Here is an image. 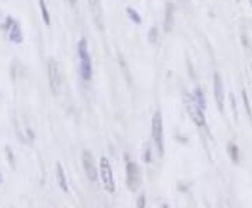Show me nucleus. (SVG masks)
Listing matches in <instances>:
<instances>
[{"instance_id":"obj_11","label":"nucleus","mask_w":252,"mask_h":208,"mask_svg":"<svg viewBox=\"0 0 252 208\" xmlns=\"http://www.w3.org/2000/svg\"><path fill=\"white\" fill-rule=\"evenodd\" d=\"M56 179H58V184L59 187L62 189L64 193L69 191V186H67V179H66V174H64V169L61 163H56Z\"/></svg>"},{"instance_id":"obj_25","label":"nucleus","mask_w":252,"mask_h":208,"mask_svg":"<svg viewBox=\"0 0 252 208\" xmlns=\"http://www.w3.org/2000/svg\"><path fill=\"white\" fill-rule=\"evenodd\" d=\"M237 1H240V0H237Z\"/></svg>"},{"instance_id":"obj_14","label":"nucleus","mask_w":252,"mask_h":208,"mask_svg":"<svg viewBox=\"0 0 252 208\" xmlns=\"http://www.w3.org/2000/svg\"><path fill=\"white\" fill-rule=\"evenodd\" d=\"M38 3H39V10H41V14H42L44 23H45L46 26H51V16H49L48 7H46L45 0H38Z\"/></svg>"},{"instance_id":"obj_21","label":"nucleus","mask_w":252,"mask_h":208,"mask_svg":"<svg viewBox=\"0 0 252 208\" xmlns=\"http://www.w3.org/2000/svg\"><path fill=\"white\" fill-rule=\"evenodd\" d=\"M150 154H152V151H150V148H147L146 149V155H144V162L146 163H150Z\"/></svg>"},{"instance_id":"obj_15","label":"nucleus","mask_w":252,"mask_h":208,"mask_svg":"<svg viewBox=\"0 0 252 208\" xmlns=\"http://www.w3.org/2000/svg\"><path fill=\"white\" fill-rule=\"evenodd\" d=\"M193 97H195L196 103H198L202 109L206 110V99H205V94H203V91H202L200 87H196V89H195V91H193Z\"/></svg>"},{"instance_id":"obj_20","label":"nucleus","mask_w":252,"mask_h":208,"mask_svg":"<svg viewBox=\"0 0 252 208\" xmlns=\"http://www.w3.org/2000/svg\"><path fill=\"white\" fill-rule=\"evenodd\" d=\"M137 207H146V197H144L143 194L137 199V204H136Z\"/></svg>"},{"instance_id":"obj_3","label":"nucleus","mask_w":252,"mask_h":208,"mask_svg":"<svg viewBox=\"0 0 252 208\" xmlns=\"http://www.w3.org/2000/svg\"><path fill=\"white\" fill-rule=\"evenodd\" d=\"M152 138L160 156L164 155V129H162L161 111H156L152 118Z\"/></svg>"},{"instance_id":"obj_17","label":"nucleus","mask_w":252,"mask_h":208,"mask_svg":"<svg viewBox=\"0 0 252 208\" xmlns=\"http://www.w3.org/2000/svg\"><path fill=\"white\" fill-rule=\"evenodd\" d=\"M126 11H127L129 17H130V20H132L133 23H136V24H140V23H142V17H140V14H139V13H137L135 9H132V7H127V9H126Z\"/></svg>"},{"instance_id":"obj_24","label":"nucleus","mask_w":252,"mask_h":208,"mask_svg":"<svg viewBox=\"0 0 252 208\" xmlns=\"http://www.w3.org/2000/svg\"><path fill=\"white\" fill-rule=\"evenodd\" d=\"M251 4H252V0H251Z\"/></svg>"},{"instance_id":"obj_12","label":"nucleus","mask_w":252,"mask_h":208,"mask_svg":"<svg viewBox=\"0 0 252 208\" xmlns=\"http://www.w3.org/2000/svg\"><path fill=\"white\" fill-rule=\"evenodd\" d=\"M172 27H174V6L172 3H168L165 9V17H164V28L165 31H171Z\"/></svg>"},{"instance_id":"obj_4","label":"nucleus","mask_w":252,"mask_h":208,"mask_svg":"<svg viewBox=\"0 0 252 208\" xmlns=\"http://www.w3.org/2000/svg\"><path fill=\"white\" fill-rule=\"evenodd\" d=\"M48 79H49V86H51L52 93L55 96L59 94L61 87H62L63 75L61 65L58 64L55 59H49V62H48Z\"/></svg>"},{"instance_id":"obj_5","label":"nucleus","mask_w":252,"mask_h":208,"mask_svg":"<svg viewBox=\"0 0 252 208\" xmlns=\"http://www.w3.org/2000/svg\"><path fill=\"white\" fill-rule=\"evenodd\" d=\"M99 173H101V179H102V184H104L105 190L108 193H114L115 191V179H114L112 167H111L107 158H101V161H99Z\"/></svg>"},{"instance_id":"obj_22","label":"nucleus","mask_w":252,"mask_h":208,"mask_svg":"<svg viewBox=\"0 0 252 208\" xmlns=\"http://www.w3.org/2000/svg\"><path fill=\"white\" fill-rule=\"evenodd\" d=\"M76 1H77V0H69V3H70V4H74Z\"/></svg>"},{"instance_id":"obj_19","label":"nucleus","mask_w":252,"mask_h":208,"mask_svg":"<svg viewBox=\"0 0 252 208\" xmlns=\"http://www.w3.org/2000/svg\"><path fill=\"white\" fill-rule=\"evenodd\" d=\"M230 101H231V109L234 110V114H235V118L238 117V111H237V106H235V99L233 94H230Z\"/></svg>"},{"instance_id":"obj_7","label":"nucleus","mask_w":252,"mask_h":208,"mask_svg":"<svg viewBox=\"0 0 252 208\" xmlns=\"http://www.w3.org/2000/svg\"><path fill=\"white\" fill-rule=\"evenodd\" d=\"M126 183H127V189L130 191H136L140 187L142 183L140 170L133 161H127L126 163Z\"/></svg>"},{"instance_id":"obj_10","label":"nucleus","mask_w":252,"mask_h":208,"mask_svg":"<svg viewBox=\"0 0 252 208\" xmlns=\"http://www.w3.org/2000/svg\"><path fill=\"white\" fill-rule=\"evenodd\" d=\"M89 4H90L91 14H93L95 26L99 30H102L104 28V16H102V9H101L99 0H89Z\"/></svg>"},{"instance_id":"obj_18","label":"nucleus","mask_w":252,"mask_h":208,"mask_svg":"<svg viewBox=\"0 0 252 208\" xmlns=\"http://www.w3.org/2000/svg\"><path fill=\"white\" fill-rule=\"evenodd\" d=\"M157 37H158V30H157V27H153L150 30V33H149L150 42H157Z\"/></svg>"},{"instance_id":"obj_16","label":"nucleus","mask_w":252,"mask_h":208,"mask_svg":"<svg viewBox=\"0 0 252 208\" xmlns=\"http://www.w3.org/2000/svg\"><path fill=\"white\" fill-rule=\"evenodd\" d=\"M241 97H243L244 107H245V111H247L248 117L252 118V110H251V103H250V97H248L247 91L244 90V89H243V91H241Z\"/></svg>"},{"instance_id":"obj_6","label":"nucleus","mask_w":252,"mask_h":208,"mask_svg":"<svg viewBox=\"0 0 252 208\" xmlns=\"http://www.w3.org/2000/svg\"><path fill=\"white\" fill-rule=\"evenodd\" d=\"M81 163H83V169H84L87 179L91 183H97V180H98V170H97V165H95V159H94L93 154L89 152V151H83Z\"/></svg>"},{"instance_id":"obj_8","label":"nucleus","mask_w":252,"mask_h":208,"mask_svg":"<svg viewBox=\"0 0 252 208\" xmlns=\"http://www.w3.org/2000/svg\"><path fill=\"white\" fill-rule=\"evenodd\" d=\"M213 93H215L217 107L220 111H223L224 110V86H223L221 76L217 72L213 75Z\"/></svg>"},{"instance_id":"obj_23","label":"nucleus","mask_w":252,"mask_h":208,"mask_svg":"<svg viewBox=\"0 0 252 208\" xmlns=\"http://www.w3.org/2000/svg\"><path fill=\"white\" fill-rule=\"evenodd\" d=\"M1 181H3V179H1V176H0V184H1Z\"/></svg>"},{"instance_id":"obj_1","label":"nucleus","mask_w":252,"mask_h":208,"mask_svg":"<svg viewBox=\"0 0 252 208\" xmlns=\"http://www.w3.org/2000/svg\"><path fill=\"white\" fill-rule=\"evenodd\" d=\"M77 54L80 58V73L83 81L90 82L93 78V64L89 54V44L86 38H81L77 44Z\"/></svg>"},{"instance_id":"obj_13","label":"nucleus","mask_w":252,"mask_h":208,"mask_svg":"<svg viewBox=\"0 0 252 208\" xmlns=\"http://www.w3.org/2000/svg\"><path fill=\"white\" fill-rule=\"evenodd\" d=\"M227 151H228V155H230V159L234 163H238L240 161V151H238V146L233 142H228L227 145Z\"/></svg>"},{"instance_id":"obj_9","label":"nucleus","mask_w":252,"mask_h":208,"mask_svg":"<svg viewBox=\"0 0 252 208\" xmlns=\"http://www.w3.org/2000/svg\"><path fill=\"white\" fill-rule=\"evenodd\" d=\"M6 30H9V38L11 42H14V44H21L23 42L21 27L10 16L6 18Z\"/></svg>"},{"instance_id":"obj_2","label":"nucleus","mask_w":252,"mask_h":208,"mask_svg":"<svg viewBox=\"0 0 252 208\" xmlns=\"http://www.w3.org/2000/svg\"><path fill=\"white\" fill-rule=\"evenodd\" d=\"M185 109H187L189 117H190V120L193 121V124L196 127H206V118H205V113H203L205 110L196 103L193 96H190V94L185 96Z\"/></svg>"}]
</instances>
